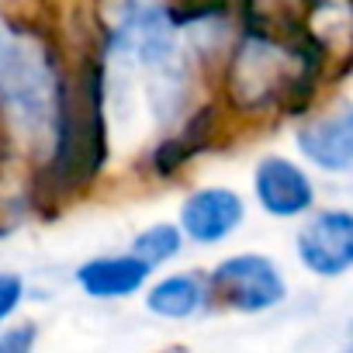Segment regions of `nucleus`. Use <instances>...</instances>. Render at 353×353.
<instances>
[{"instance_id": "nucleus-3", "label": "nucleus", "mask_w": 353, "mask_h": 353, "mask_svg": "<svg viewBox=\"0 0 353 353\" xmlns=\"http://www.w3.org/2000/svg\"><path fill=\"white\" fill-rule=\"evenodd\" d=\"M298 260L319 277H339L353 267V212L329 208L298 232Z\"/></svg>"}, {"instance_id": "nucleus-8", "label": "nucleus", "mask_w": 353, "mask_h": 353, "mask_svg": "<svg viewBox=\"0 0 353 353\" xmlns=\"http://www.w3.org/2000/svg\"><path fill=\"white\" fill-rule=\"evenodd\" d=\"M208 305V284L198 274H173L149 288L145 308L159 319H191Z\"/></svg>"}, {"instance_id": "nucleus-11", "label": "nucleus", "mask_w": 353, "mask_h": 353, "mask_svg": "<svg viewBox=\"0 0 353 353\" xmlns=\"http://www.w3.org/2000/svg\"><path fill=\"white\" fill-rule=\"evenodd\" d=\"M35 346V325H14L0 332V353H32Z\"/></svg>"}, {"instance_id": "nucleus-5", "label": "nucleus", "mask_w": 353, "mask_h": 353, "mask_svg": "<svg viewBox=\"0 0 353 353\" xmlns=\"http://www.w3.org/2000/svg\"><path fill=\"white\" fill-rule=\"evenodd\" d=\"M253 191H256L260 208L274 219H294V215L308 212L315 201L308 173L284 156H267L256 163Z\"/></svg>"}, {"instance_id": "nucleus-9", "label": "nucleus", "mask_w": 353, "mask_h": 353, "mask_svg": "<svg viewBox=\"0 0 353 353\" xmlns=\"http://www.w3.org/2000/svg\"><path fill=\"white\" fill-rule=\"evenodd\" d=\"M181 246H184V232L176 225H170V222H156V225L142 229L132 239V253L139 260H145L149 267H159V263L173 260L176 253H181Z\"/></svg>"}, {"instance_id": "nucleus-1", "label": "nucleus", "mask_w": 353, "mask_h": 353, "mask_svg": "<svg viewBox=\"0 0 353 353\" xmlns=\"http://www.w3.org/2000/svg\"><path fill=\"white\" fill-rule=\"evenodd\" d=\"M0 104L28 135H42L56 118V80L46 52L8 25H0Z\"/></svg>"}, {"instance_id": "nucleus-4", "label": "nucleus", "mask_w": 353, "mask_h": 353, "mask_svg": "<svg viewBox=\"0 0 353 353\" xmlns=\"http://www.w3.org/2000/svg\"><path fill=\"white\" fill-rule=\"evenodd\" d=\"M246 219V205L229 188H201L181 205V232L198 246L229 239Z\"/></svg>"}, {"instance_id": "nucleus-2", "label": "nucleus", "mask_w": 353, "mask_h": 353, "mask_svg": "<svg viewBox=\"0 0 353 353\" xmlns=\"http://www.w3.org/2000/svg\"><path fill=\"white\" fill-rule=\"evenodd\" d=\"M212 291L236 312H267L274 305L284 301L288 284L277 270L274 260L260 256V253H239L222 260L212 270Z\"/></svg>"}, {"instance_id": "nucleus-7", "label": "nucleus", "mask_w": 353, "mask_h": 353, "mask_svg": "<svg viewBox=\"0 0 353 353\" xmlns=\"http://www.w3.org/2000/svg\"><path fill=\"white\" fill-rule=\"evenodd\" d=\"M149 274H152V267L145 260H139L135 253L97 256L77 270V284L90 298H128L149 281Z\"/></svg>"}, {"instance_id": "nucleus-6", "label": "nucleus", "mask_w": 353, "mask_h": 353, "mask_svg": "<svg viewBox=\"0 0 353 353\" xmlns=\"http://www.w3.org/2000/svg\"><path fill=\"white\" fill-rule=\"evenodd\" d=\"M298 149L308 163L325 173H350L353 170V108L319 118L298 132Z\"/></svg>"}, {"instance_id": "nucleus-10", "label": "nucleus", "mask_w": 353, "mask_h": 353, "mask_svg": "<svg viewBox=\"0 0 353 353\" xmlns=\"http://www.w3.org/2000/svg\"><path fill=\"white\" fill-rule=\"evenodd\" d=\"M25 298V281L18 274H0V322L11 319Z\"/></svg>"}, {"instance_id": "nucleus-12", "label": "nucleus", "mask_w": 353, "mask_h": 353, "mask_svg": "<svg viewBox=\"0 0 353 353\" xmlns=\"http://www.w3.org/2000/svg\"><path fill=\"white\" fill-rule=\"evenodd\" d=\"M343 353H353V322H350V332H346V346H343Z\"/></svg>"}]
</instances>
